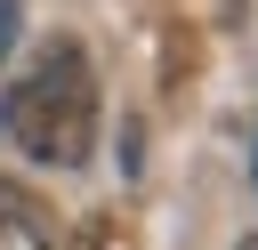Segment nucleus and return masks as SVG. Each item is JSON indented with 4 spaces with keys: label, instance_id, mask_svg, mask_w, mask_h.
Returning <instances> with one entry per match:
<instances>
[{
    "label": "nucleus",
    "instance_id": "f257e3e1",
    "mask_svg": "<svg viewBox=\"0 0 258 250\" xmlns=\"http://www.w3.org/2000/svg\"><path fill=\"white\" fill-rule=\"evenodd\" d=\"M0 137L40 169H81L97 153V65L81 40H40L32 65L0 89Z\"/></svg>",
    "mask_w": 258,
    "mask_h": 250
},
{
    "label": "nucleus",
    "instance_id": "7ed1b4c3",
    "mask_svg": "<svg viewBox=\"0 0 258 250\" xmlns=\"http://www.w3.org/2000/svg\"><path fill=\"white\" fill-rule=\"evenodd\" d=\"M64 250H129V226H121V210H97V218H89V226H81Z\"/></svg>",
    "mask_w": 258,
    "mask_h": 250
},
{
    "label": "nucleus",
    "instance_id": "20e7f679",
    "mask_svg": "<svg viewBox=\"0 0 258 250\" xmlns=\"http://www.w3.org/2000/svg\"><path fill=\"white\" fill-rule=\"evenodd\" d=\"M16 24H24V16H16V0H0V56L16 48Z\"/></svg>",
    "mask_w": 258,
    "mask_h": 250
},
{
    "label": "nucleus",
    "instance_id": "f03ea898",
    "mask_svg": "<svg viewBox=\"0 0 258 250\" xmlns=\"http://www.w3.org/2000/svg\"><path fill=\"white\" fill-rule=\"evenodd\" d=\"M0 250H48V218L8 185H0Z\"/></svg>",
    "mask_w": 258,
    "mask_h": 250
},
{
    "label": "nucleus",
    "instance_id": "39448f33",
    "mask_svg": "<svg viewBox=\"0 0 258 250\" xmlns=\"http://www.w3.org/2000/svg\"><path fill=\"white\" fill-rule=\"evenodd\" d=\"M234 250H258V234H250V242H234Z\"/></svg>",
    "mask_w": 258,
    "mask_h": 250
}]
</instances>
